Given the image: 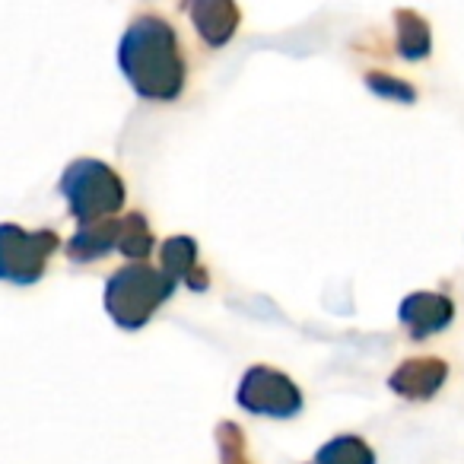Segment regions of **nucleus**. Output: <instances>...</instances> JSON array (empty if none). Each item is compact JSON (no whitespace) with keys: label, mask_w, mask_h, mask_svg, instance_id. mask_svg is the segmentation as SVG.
Segmentation results:
<instances>
[{"label":"nucleus","mask_w":464,"mask_h":464,"mask_svg":"<svg viewBox=\"0 0 464 464\" xmlns=\"http://www.w3.org/2000/svg\"><path fill=\"white\" fill-rule=\"evenodd\" d=\"M118 64L130 90L150 102H175L185 90L188 64L181 42L175 29L156 14L137 16L124 29Z\"/></svg>","instance_id":"obj_1"},{"label":"nucleus","mask_w":464,"mask_h":464,"mask_svg":"<svg viewBox=\"0 0 464 464\" xmlns=\"http://www.w3.org/2000/svg\"><path fill=\"white\" fill-rule=\"evenodd\" d=\"M175 280L166 271L134 261L115 271L105 284V312L124 331H137L156 315L162 303L172 296Z\"/></svg>","instance_id":"obj_2"},{"label":"nucleus","mask_w":464,"mask_h":464,"mask_svg":"<svg viewBox=\"0 0 464 464\" xmlns=\"http://www.w3.org/2000/svg\"><path fill=\"white\" fill-rule=\"evenodd\" d=\"M61 194L67 198L71 217H77V223H92V219L115 217L124 207V181L111 166H105L102 160H73L61 175Z\"/></svg>","instance_id":"obj_3"},{"label":"nucleus","mask_w":464,"mask_h":464,"mask_svg":"<svg viewBox=\"0 0 464 464\" xmlns=\"http://www.w3.org/2000/svg\"><path fill=\"white\" fill-rule=\"evenodd\" d=\"M58 246L61 239L54 229H23L16 223H0V280L16 286L39 284Z\"/></svg>","instance_id":"obj_4"},{"label":"nucleus","mask_w":464,"mask_h":464,"mask_svg":"<svg viewBox=\"0 0 464 464\" xmlns=\"http://www.w3.org/2000/svg\"><path fill=\"white\" fill-rule=\"evenodd\" d=\"M236 401L242 411L258 413V417L290 420L303 411V392L296 388V382L271 366L248 369L239 392H236Z\"/></svg>","instance_id":"obj_5"},{"label":"nucleus","mask_w":464,"mask_h":464,"mask_svg":"<svg viewBox=\"0 0 464 464\" xmlns=\"http://www.w3.org/2000/svg\"><path fill=\"white\" fill-rule=\"evenodd\" d=\"M401 324L413 341H426L430 334H439L455 318V305L442 293H411L398 309Z\"/></svg>","instance_id":"obj_6"},{"label":"nucleus","mask_w":464,"mask_h":464,"mask_svg":"<svg viewBox=\"0 0 464 464\" xmlns=\"http://www.w3.org/2000/svg\"><path fill=\"white\" fill-rule=\"evenodd\" d=\"M449 379V366L445 360H436V356H423V360H404L388 379V388L394 394L407 401H430L439 388Z\"/></svg>","instance_id":"obj_7"},{"label":"nucleus","mask_w":464,"mask_h":464,"mask_svg":"<svg viewBox=\"0 0 464 464\" xmlns=\"http://www.w3.org/2000/svg\"><path fill=\"white\" fill-rule=\"evenodd\" d=\"M188 14H191V26L210 48L229 45L242 23L236 0H191Z\"/></svg>","instance_id":"obj_8"},{"label":"nucleus","mask_w":464,"mask_h":464,"mask_svg":"<svg viewBox=\"0 0 464 464\" xmlns=\"http://www.w3.org/2000/svg\"><path fill=\"white\" fill-rule=\"evenodd\" d=\"M118 248V219L105 217V219H92V223H80L77 236L67 242V255L77 265H90L96 258H105V255Z\"/></svg>","instance_id":"obj_9"},{"label":"nucleus","mask_w":464,"mask_h":464,"mask_svg":"<svg viewBox=\"0 0 464 464\" xmlns=\"http://www.w3.org/2000/svg\"><path fill=\"white\" fill-rule=\"evenodd\" d=\"M162 271L175 284H188L191 290H207V274L198 265V242L191 236H172L162 246Z\"/></svg>","instance_id":"obj_10"},{"label":"nucleus","mask_w":464,"mask_h":464,"mask_svg":"<svg viewBox=\"0 0 464 464\" xmlns=\"http://www.w3.org/2000/svg\"><path fill=\"white\" fill-rule=\"evenodd\" d=\"M394 26H398V52L407 61H423L432 52V33L430 23L413 10H398L394 14Z\"/></svg>","instance_id":"obj_11"},{"label":"nucleus","mask_w":464,"mask_h":464,"mask_svg":"<svg viewBox=\"0 0 464 464\" xmlns=\"http://www.w3.org/2000/svg\"><path fill=\"white\" fill-rule=\"evenodd\" d=\"M153 229H150L147 217L140 210L128 213L124 219H118V252L130 261H143L153 252Z\"/></svg>","instance_id":"obj_12"},{"label":"nucleus","mask_w":464,"mask_h":464,"mask_svg":"<svg viewBox=\"0 0 464 464\" xmlns=\"http://www.w3.org/2000/svg\"><path fill=\"white\" fill-rule=\"evenodd\" d=\"M315 458H318V461H331V464H356V461L369 464V461H375L372 449H369V445L362 442L360 436H337V439H331V442L324 445V449L318 451Z\"/></svg>","instance_id":"obj_13"},{"label":"nucleus","mask_w":464,"mask_h":464,"mask_svg":"<svg viewBox=\"0 0 464 464\" xmlns=\"http://www.w3.org/2000/svg\"><path fill=\"white\" fill-rule=\"evenodd\" d=\"M366 86L372 92H379V96L394 99V102H413L417 99L411 83H404L398 77H388V73H366Z\"/></svg>","instance_id":"obj_14"}]
</instances>
